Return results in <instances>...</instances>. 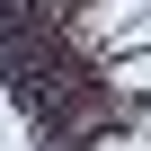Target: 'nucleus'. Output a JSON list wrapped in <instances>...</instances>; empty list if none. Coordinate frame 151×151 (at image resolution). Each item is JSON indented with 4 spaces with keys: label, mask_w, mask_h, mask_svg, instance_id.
<instances>
[{
    "label": "nucleus",
    "mask_w": 151,
    "mask_h": 151,
    "mask_svg": "<svg viewBox=\"0 0 151 151\" xmlns=\"http://www.w3.org/2000/svg\"><path fill=\"white\" fill-rule=\"evenodd\" d=\"M124 89H151V53H142V62H116V71H107V98H116V107H124Z\"/></svg>",
    "instance_id": "f257e3e1"
},
{
    "label": "nucleus",
    "mask_w": 151,
    "mask_h": 151,
    "mask_svg": "<svg viewBox=\"0 0 151 151\" xmlns=\"http://www.w3.org/2000/svg\"><path fill=\"white\" fill-rule=\"evenodd\" d=\"M98 151H151V142H98Z\"/></svg>",
    "instance_id": "f03ea898"
}]
</instances>
